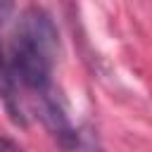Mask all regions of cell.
<instances>
[{
  "instance_id": "obj_3",
  "label": "cell",
  "mask_w": 152,
  "mask_h": 152,
  "mask_svg": "<svg viewBox=\"0 0 152 152\" xmlns=\"http://www.w3.org/2000/svg\"><path fill=\"white\" fill-rule=\"evenodd\" d=\"M0 152H26L21 145H17L14 140H10V138H2L0 135Z\"/></svg>"
},
{
  "instance_id": "obj_4",
  "label": "cell",
  "mask_w": 152,
  "mask_h": 152,
  "mask_svg": "<svg viewBox=\"0 0 152 152\" xmlns=\"http://www.w3.org/2000/svg\"><path fill=\"white\" fill-rule=\"evenodd\" d=\"M12 10H14V0H0V24L10 19Z\"/></svg>"
},
{
  "instance_id": "obj_2",
  "label": "cell",
  "mask_w": 152,
  "mask_h": 152,
  "mask_svg": "<svg viewBox=\"0 0 152 152\" xmlns=\"http://www.w3.org/2000/svg\"><path fill=\"white\" fill-rule=\"evenodd\" d=\"M0 97L7 107V112L12 114L14 121H24L21 116V107H19V95H17V81L10 71V64H7V55L2 52V45H0Z\"/></svg>"
},
{
  "instance_id": "obj_1",
  "label": "cell",
  "mask_w": 152,
  "mask_h": 152,
  "mask_svg": "<svg viewBox=\"0 0 152 152\" xmlns=\"http://www.w3.org/2000/svg\"><path fill=\"white\" fill-rule=\"evenodd\" d=\"M59 52V33L52 17L40 7H28L17 19L12 31L7 64L10 71L24 88L45 93L52 88V71Z\"/></svg>"
}]
</instances>
